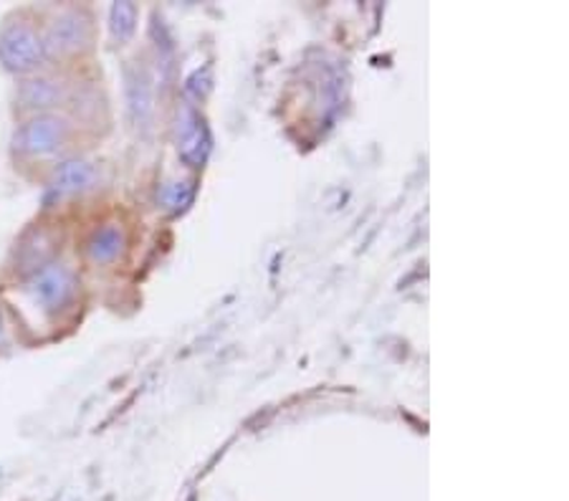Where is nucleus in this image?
Listing matches in <instances>:
<instances>
[{
    "label": "nucleus",
    "instance_id": "f257e3e1",
    "mask_svg": "<svg viewBox=\"0 0 569 501\" xmlns=\"http://www.w3.org/2000/svg\"><path fill=\"white\" fill-rule=\"evenodd\" d=\"M71 124L59 114H33L18 124L13 134V150L26 160H46L59 154L69 144Z\"/></svg>",
    "mask_w": 569,
    "mask_h": 501
},
{
    "label": "nucleus",
    "instance_id": "f03ea898",
    "mask_svg": "<svg viewBox=\"0 0 569 501\" xmlns=\"http://www.w3.org/2000/svg\"><path fill=\"white\" fill-rule=\"evenodd\" d=\"M46 59L43 36L29 21H11L0 31V63L6 71L31 77Z\"/></svg>",
    "mask_w": 569,
    "mask_h": 501
},
{
    "label": "nucleus",
    "instance_id": "7ed1b4c3",
    "mask_svg": "<svg viewBox=\"0 0 569 501\" xmlns=\"http://www.w3.org/2000/svg\"><path fill=\"white\" fill-rule=\"evenodd\" d=\"M26 294L31 302L46 314H57L71 304L77 294V277L61 261H49L43 267L33 269L31 277L26 279Z\"/></svg>",
    "mask_w": 569,
    "mask_h": 501
},
{
    "label": "nucleus",
    "instance_id": "20e7f679",
    "mask_svg": "<svg viewBox=\"0 0 569 501\" xmlns=\"http://www.w3.org/2000/svg\"><path fill=\"white\" fill-rule=\"evenodd\" d=\"M43 36L46 57H73L87 51L94 36L91 18L81 11H63L49 23Z\"/></svg>",
    "mask_w": 569,
    "mask_h": 501
},
{
    "label": "nucleus",
    "instance_id": "39448f33",
    "mask_svg": "<svg viewBox=\"0 0 569 501\" xmlns=\"http://www.w3.org/2000/svg\"><path fill=\"white\" fill-rule=\"evenodd\" d=\"M16 102L23 112L33 114H49L53 107L67 102V84L61 79L31 74L26 77L16 89Z\"/></svg>",
    "mask_w": 569,
    "mask_h": 501
},
{
    "label": "nucleus",
    "instance_id": "423d86ee",
    "mask_svg": "<svg viewBox=\"0 0 569 501\" xmlns=\"http://www.w3.org/2000/svg\"><path fill=\"white\" fill-rule=\"evenodd\" d=\"M97 166L89 160H63L53 168L46 193L51 198H71L94 186Z\"/></svg>",
    "mask_w": 569,
    "mask_h": 501
},
{
    "label": "nucleus",
    "instance_id": "0eeeda50",
    "mask_svg": "<svg viewBox=\"0 0 569 501\" xmlns=\"http://www.w3.org/2000/svg\"><path fill=\"white\" fill-rule=\"evenodd\" d=\"M127 81V104L137 124H147L154 112V91L152 79L142 67H130L124 71Z\"/></svg>",
    "mask_w": 569,
    "mask_h": 501
},
{
    "label": "nucleus",
    "instance_id": "6e6552de",
    "mask_svg": "<svg viewBox=\"0 0 569 501\" xmlns=\"http://www.w3.org/2000/svg\"><path fill=\"white\" fill-rule=\"evenodd\" d=\"M122 251H124V231L117 223L99 226L87 241V257L94 263H99V267H107V263L117 261L122 257Z\"/></svg>",
    "mask_w": 569,
    "mask_h": 501
},
{
    "label": "nucleus",
    "instance_id": "1a4fd4ad",
    "mask_svg": "<svg viewBox=\"0 0 569 501\" xmlns=\"http://www.w3.org/2000/svg\"><path fill=\"white\" fill-rule=\"evenodd\" d=\"M137 29V8L132 3H114L109 11V31H112L114 41L124 43L130 41Z\"/></svg>",
    "mask_w": 569,
    "mask_h": 501
},
{
    "label": "nucleus",
    "instance_id": "9d476101",
    "mask_svg": "<svg viewBox=\"0 0 569 501\" xmlns=\"http://www.w3.org/2000/svg\"><path fill=\"white\" fill-rule=\"evenodd\" d=\"M6 337V322H3V314H0V342H3Z\"/></svg>",
    "mask_w": 569,
    "mask_h": 501
}]
</instances>
